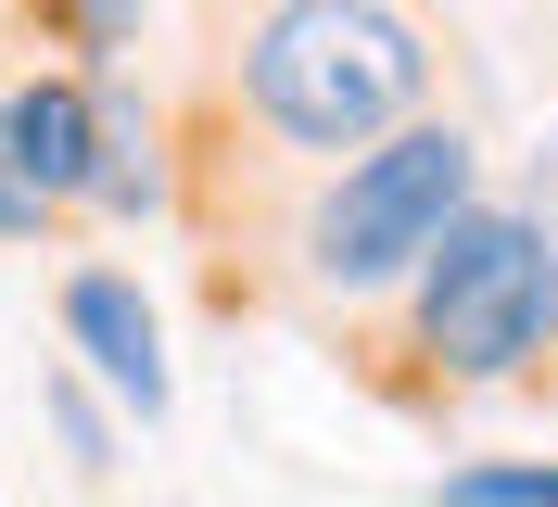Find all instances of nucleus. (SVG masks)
Segmentation results:
<instances>
[{
  "mask_svg": "<svg viewBox=\"0 0 558 507\" xmlns=\"http://www.w3.org/2000/svg\"><path fill=\"white\" fill-rule=\"evenodd\" d=\"M64 342H76V355H89V369H102L114 394L140 406V419H166V330H153L140 279L76 267V279H64Z\"/></svg>",
  "mask_w": 558,
  "mask_h": 507,
  "instance_id": "4",
  "label": "nucleus"
},
{
  "mask_svg": "<svg viewBox=\"0 0 558 507\" xmlns=\"http://www.w3.org/2000/svg\"><path fill=\"white\" fill-rule=\"evenodd\" d=\"M89 140H102V89H76V76H26V89L0 101V153H13V178L38 203L89 191Z\"/></svg>",
  "mask_w": 558,
  "mask_h": 507,
  "instance_id": "5",
  "label": "nucleus"
},
{
  "mask_svg": "<svg viewBox=\"0 0 558 507\" xmlns=\"http://www.w3.org/2000/svg\"><path fill=\"white\" fill-rule=\"evenodd\" d=\"M38 406H51V432H64V457H76V470H89V482H102V470H114V432H102V406L76 394V381H64V369L38 381Z\"/></svg>",
  "mask_w": 558,
  "mask_h": 507,
  "instance_id": "7",
  "label": "nucleus"
},
{
  "mask_svg": "<svg viewBox=\"0 0 558 507\" xmlns=\"http://www.w3.org/2000/svg\"><path fill=\"white\" fill-rule=\"evenodd\" d=\"M64 13H76V38H89L102 64H114V51L140 38V0H64Z\"/></svg>",
  "mask_w": 558,
  "mask_h": 507,
  "instance_id": "9",
  "label": "nucleus"
},
{
  "mask_svg": "<svg viewBox=\"0 0 558 507\" xmlns=\"http://www.w3.org/2000/svg\"><path fill=\"white\" fill-rule=\"evenodd\" d=\"M558 330V229L533 216H445L418 254V355L457 381H521Z\"/></svg>",
  "mask_w": 558,
  "mask_h": 507,
  "instance_id": "2",
  "label": "nucleus"
},
{
  "mask_svg": "<svg viewBox=\"0 0 558 507\" xmlns=\"http://www.w3.org/2000/svg\"><path fill=\"white\" fill-rule=\"evenodd\" d=\"M445 507H558V470H445Z\"/></svg>",
  "mask_w": 558,
  "mask_h": 507,
  "instance_id": "8",
  "label": "nucleus"
},
{
  "mask_svg": "<svg viewBox=\"0 0 558 507\" xmlns=\"http://www.w3.org/2000/svg\"><path fill=\"white\" fill-rule=\"evenodd\" d=\"M76 203H102V216H153V203H166L153 128H140L128 101H102V140H89V191H76Z\"/></svg>",
  "mask_w": 558,
  "mask_h": 507,
  "instance_id": "6",
  "label": "nucleus"
},
{
  "mask_svg": "<svg viewBox=\"0 0 558 507\" xmlns=\"http://www.w3.org/2000/svg\"><path fill=\"white\" fill-rule=\"evenodd\" d=\"M445 216H470V128H381L305 216V267L330 292H381L445 241Z\"/></svg>",
  "mask_w": 558,
  "mask_h": 507,
  "instance_id": "3",
  "label": "nucleus"
},
{
  "mask_svg": "<svg viewBox=\"0 0 558 507\" xmlns=\"http://www.w3.org/2000/svg\"><path fill=\"white\" fill-rule=\"evenodd\" d=\"M418 76L432 51L393 0H279L242 51V101L292 153H368L381 128H407Z\"/></svg>",
  "mask_w": 558,
  "mask_h": 507,
  "instance_id": "1",
  "label": "nucleus"
}]
</instances>
